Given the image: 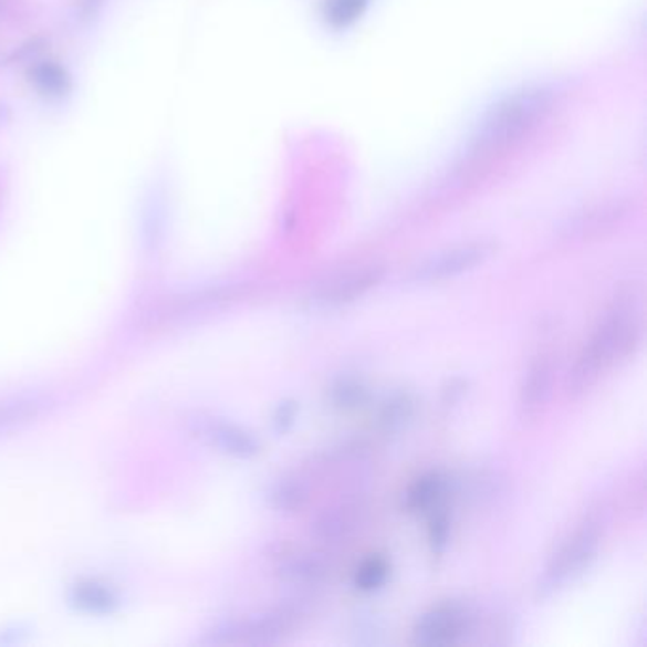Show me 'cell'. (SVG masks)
Returning a JSON list of instances; mask_svg holds the SVG:
<instances>
[{
  "label": "cell",
  "instance_id": "obj_5",
  "mask_svg": "<svg viewBox=\"0 0 647 647\" xmlns=\"http://www.w3.org/2000/svg\"><path fill=\"white\" fill-rule=\"evenodd\" d=\"M471 625L466 607L458 604H441L421 615L414 625V641L418 646H448L460 640Z\"/></svg>",
  "mask_w": 647,
  "mask_h": 647
},
{
  "label": "cell",
  "instance_id": "obj_18",
  "mask_svg": "<svg viewBox=\"0 0 647 647\" xmlns=\"http://www.w3.org/2000/svg\"><path fill=\"white\" fill-rule=\"evenodd\" d=\"M41 413V403L33 399H14L0 403V431H8Z\"/></svg>",
  "mask_w": 647,
  "mask_h": 647
},
{
  "label": "cell",
  "instance_id": "obj_21",
  "mask_svg": "<svg viewBox=\"0 0 647 647\" xmlns=\"http://www.w3.org/2000/svg\"><path fill=\"white\" fill-rule=\"evenodd\" d=\"M448 535H450V519L445 511L434 513L431 521H429V543L434 553H442L447 547Z\"/></svg>",
  "mask_w": 647,
  "mask_h": 647
},
{
  "label": "cell",
  "instance_id": "obj_11",
  "mask_svg": "<svg viewBox=\"0 0 647 647\" xmlns=\"http://www.w3.org/2000/svg\"><path fill=\"white\" fill-rule=\"evenodd\" d=\"M623 217V209L617 204L614 206L596 207L588 213L575 217L574 221L567 222V238H588L604 232L606 228L614 227L615 222Z\"/></svg>",
  "mask_w": 647,
  "mask_h": 647
},
{
  "label": "cell",
  "instance_id": "obj_2",
  "mask_svg": "<svg viewBox=\"0 0 647 647\" xmlns=\"http://www.w3.org/2000/svg\"><path fill=\"white\" fill-rule=\"evenodd\" d=\"M549 101L551 92L545 87H526L501 100L479 124L473 137L474 154L484 156L521 139L547 111Z\"/></svg>",
  "mask_w": 647,
  "mask_h": 647
},
{
  "label": "cell",
  "instance_id": "obj_10",
  "mask_svg": "<svg viewBox=\"0 0 647 647\" xmlns=\"http://www.w3.org/2000/svg\"><path fill=\"white\" fill-rule=\"evenodd\" d=\"M445 492H447V479L441 473L434 471V473L421 474L420 479H416L408 488L405 494V508L410 513L429 511L437 508Z\"/></svg>",
  "mask_w": 647,
  "mask_h": 647
},
{
  "label": "cell",
  "instance_id": "obj_3",
  "mask_svg": "<svg viewBox=\"0 0 647 647\" xmlns=\"http://www.w3.org/2000/svg\"><path fill=\"white\" fill-rule=\"evenodd\" d=\"M601 538V522L593 519L583 522L549 561L545 574L540 581L541 596L556 593L570 581L577 580L598 553Z\"/></svg>",
  "mask_w": 647,
  "mask_h": 647
},
{
  "label": "cell",
  "instance_id": "obj_22",
  "mask_svg": "<svg viewBox=\"0 0 647 647\" xmlns=\"http://www.w3.org/2000/svg\"><path fill=\"white\" fill-rule=\"evenodd\" d=\"M299 414V405L294 400H283L274 414V429L278 434H288L289 429L293 427Z\"/></svg>",
  "mask_w": 647,
  "mask_h": 647
},
{
  "label": "cell",
  "instance_id": "obj_15",
  "mask_svg": "<svg viewBox=\"0 0 647 647\" xmlns=\"http://www.w3.org/2000/svg\"><path fill=\"white\" fill-rule=\"evenodd\" d=\"M307 501V487L301 479H281L274 484L270 492V503L272 508L278 509L281 513H294L301 511Z\"/></svg>",
  "mask_w": 647,
  "mask_h": 647
},
{
  "label": "cell",
  "instance_id": "obj_14",
  "mask_svg": "<svg viewBox=\"0 0 647 647\" xmlns=\"http://www.w3.org/2000/svg\"><path fill=\"white\" fill-rule=\"evenodd\" d=\"M327 399L336 410H355L367 403L368 387L357 378L342 376L328 387Z\"/></svg>",
  "mask_w": 647,
  "mask_h": 647
},
{
  "label": "cell",
  "instance_id": "obj_4",
  "mask_svg": "<svg viewBox=\"0 0 647 647\" xmlns=\"http://www.w3.org/2000/svg\"><path fill=\"white\" fill-rule=\"evenodd\" d=\"M494 241L479 240L461 243L458 248L447 249L421 262L420 267L414 268L410 278L420 283L450 280L481 267L494 254Z\"/></svg>",
  "mask_w": 647,
  "mask_h": 647
},
{
  "label": "cell",
  "instance_id": "obj_8",
  "mask_svg": "<svg viewBox=\"0 0 647 647\" xmlns=\"http://www.w3.org/2000/svg\"><path fill=\"white\" fill-rule=\"evenodd\" d=\"M192 431L196 437H200L219 452L241 458V460H249L261 452V442L253 434L228 421L200 418V420H194Z\"/></svg>",
  "mask_w": 647,
  "mask_h": 647
},
{
  "label": "cell",
  "instance_id": "obj_12",
  "mask_svg": "<svg viewBox=\"0 0 647 647\" xmlns=\"http://www.w3.org/2000/svg\"><path fill=\"white\" fill-rule=\"evenodd\" d=\"M357 522H359V508L341 505V508L327 509L315 521V535L325 541L341 540L347 532L354 530Z\"/></svg>",
  "mask_w": 647,
  "mask_h": 647
},
{
  "label": "cell",
  "instance_id": "obj_23",
  "mask_svg": "<svg viewBox=\"0 0 647 647\" xmlns=\"http://www.w3.org/2000/svg\"><path fill=\"white\" fill-rule=\"evenodd\" d=\"M466 392H468V382L455 378V380L448 382L445 389H442V403L445 405H455L466 395Z\"/></svg>",
  "mask_w": 647,
  "mask_h": 647
},
{
  "label": "cell",
  "instance_id": "obj_20",
  "mask_svg": "<svg viewBox=\"0 0 647 647\" xmlns=\"http://www.w3.org/2000/svg\"><path fill=\"white\" fill-rule=\"evenodd\" d=\"M74 601L81 607H86L90 612H107L114 604V596L105 587H97L94 583L81 585L76 588Z\"/></svg>",
  "mask_w": 647,
  "mask_h": 647
},
{
  "label": "cell",
  "instance_id": "obj_17",
  "mask_svg": "<svg viewBox=\"0 0 647 647\" xmlns=\"http://www.w3.org/2000/svg\"><path fill=\"white\" fill-rule=\"evenodd\" d=\"M389 577V562L384 556H368L367 561L361 562L355 572V587L363 593H374L386 583Z\"/></svg>",
  "mask_w": 647,
  "mask_h": 647
},
{
  "label": "cell",
  "instance_id": "obj_16",
  "mask_svg": "<svg viewBox=\"0 0 647 647\" xmlns=\"http://www.w3.org/2000/svg\"><path fill=\"white\" fill-rule=\"evenodd\" d=\"M278 570L283 580L293 581V583H317L325 575V567L320 561L301 556V554L289 556L281 562Z\"/></svg>",
  "mask_w": 647,
  "mask_h": 647
},
{
  "label": "cell",
  "instance_id": "obj_1",
  "mask_svg": "<svg viewBox=\"0 0 647 647\" xmlns=\"http://www.w3.org/2000/svg\"><path fill=\"white\" fill-rule=\"evenodd\" d=\"M640 342V317L633 296H620L607 310L594 328L587 344L581 349L574 368L570 371L567 389L572 395L585 394L601 380L602 374L619 359L633 354Z\"/></svg>",
  "mask_w": 647,
  "mask_h": 647
},
{
  "label": "cell",
  "instance_id": "obj_6",
  "mask_svg": "<svg viewBox=\"0 0 647 647\" xmlns=\"http://www.w3.org/2000/svg\"><path fill=\"white\" fill-rule=\"evenodd\" d=\"M384 278L382 267H359L347 270L344 274L334 275L333 280L323 283L315 293L310 296V304L314 307H341L349 302L357 301L361 296L376 288Z\"/></svg>",
  "mask_w": 647,
  "mask_h": 647
},
{
  "label": "cell",
  "instance_id": "obj_9",
  "mask_svg": "<svg viewBox=\"0 0 647 647\" xmlns=\"http://www.w3.org/2000/svg\"><path fill=\"white\" fill-rule=\"evenodd\" d=\"M296 614L291 609H278L262 615L259 619L241 623L238 627L222 633V641H246V644H275L293 628Z\"/></svg>",
  "mask_w": 647,
  "mask_h": 647
},
{
  "label": "cell",
  "instance_id": "obj_13",
  "mask_svg": "<svg viewBox=\"0 0 647 647\" xmlns=\"http://www.w3.org/2000/svg\"><path fill=\"white\" fill-rule=\"evenodd\" d=\"M414 399L413 395L407 392H399L384 400V405L378 413V426L386 434H395L407 426L413 420Z\"/></svg>",
  "mask_w": 647,
  "mask_h": 647
},
{
  "label": "cell",
  "instance_id": "obj_7",
  "mask_svg": "<svg viewBox=\"0 0 647 647\" xmlns=\"http://www.w3.org/2000/svg\"><path fill=\"white\" fill-rule=\"evenodd\" d=\"M554 380V357L547 349H541L528 365L519 392V416L521 420H535L547 407Z\"/></svg>",
  "mask_w": 647,
  "mask_h": 647
},
{
  "label": "cell",
  "instance_id": "obj_19",
  "mask_svg": "<svg viewBox=\"0 0 647 647\" xmlns=\"http://www.w3.org/2000/svg\"><path fill=\"white\" fill-rule=\"evenodd\" d=\"M367 7L368 0H328L325 15L334 28H347L365 12Z\"/></svg>",
  "mask_w": 647,
  "mask_h": 647
}]
</instances>
